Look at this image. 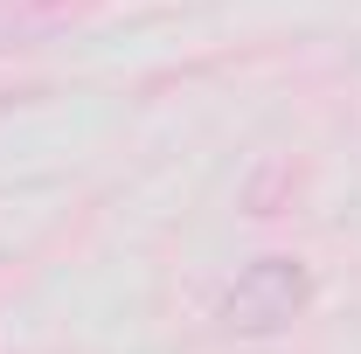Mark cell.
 I'll return each mask as SVG.
<instances>
[{"label": "cell", "mask_w": 361, "mask_h": 354, "mask_svg": "<svg viewBox=\"0 0 361 354\" xmlns=\"http://www.w3.org/2000/svg\"><path fill=\"white\" fill-rule=\"evenodd\" d=\"M306 306H313V271L299 257H257L223 292V326L243 341H264V334H285Z\"/></svg>", "instance_id": "obj_1"}, {"label": "cell", "mask_w": 361, "mask_h": 354, "mask_svg": "<svg viewBox=\"0 0 361 354\" xmlns=\"http://www.w3.org/2000/svg\"><path fill=\"white\" fill-rule=\"evenodd\" d=\"M97 0H0V49H28L56 35V28H70V21H84Z\"/></svg>", "instance_id": "obj_2"}]
</instances>
